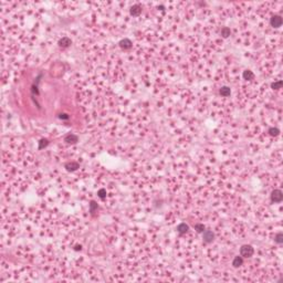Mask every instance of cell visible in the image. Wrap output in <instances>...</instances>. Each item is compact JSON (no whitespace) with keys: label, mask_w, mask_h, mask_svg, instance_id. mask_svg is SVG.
<instances>
[{"label":"cell","mask_w":283,"mask_h":283,"mask_svg":"<svg viewBox=\"0 0 283 283\" xmlns=\"http://www.w3.org/2000/svg\"><path fill=\"white\" fill-rule=\"evenodd\" d=\"M253 253H254V249L250 244H243L240 248V254L242 258H250L253 256Z\"/></svg>","instance_id":"cell-1"},{"label":"cell","mask_w":283,"mask_h":283,"mask_svg":"<svg viewBox=\"0 0 283 283\" xmlns=\"http://www.w3.org/2000/svg\"><path fill=\"white\" fill-rule=\"evenodd\" d=\"M283 199V192L280 189H274L271 192V200L273 202H281Z\"/></svg>","instance_id":"cell-2"},{"label":"cell","mask_w":283,"mask_h":283,"mask_svg":"<svg viewBox=\"0 0 283 283\" xmlns=\"http://www.w3.org/2000/svg\"><path fill=\"white\" fill-rule=\"evenodd\" d=\"M202 238H204V241L206 243H210L215 239V233L212 232L211 230H205L202 232Z\"/></svg>","instance_id":"cell-3"},{"label":"cell","mask_w":283,"mask_h":283,"mask_svg":"<svg viewBox=\"0 0 283 283\" xmlns=\"http://www.w3.org/2000/svg\"><path fill=\"white\" fill-rule=\"evenodd\" d=\"M270 25H272L273 28H280L282 25V18H281V16L275 15L273 17H271V19H270Z\"/></svg>","instance_id":"cell-4"},{"label":"cell","mask_w":283,"mask_h":283,"mask_svg":"<svg viewBox=\"0 0 283 283\" xmlns=\"http://www.w3.org/2000/svg\"><path fill=\"white\" fill-rule=\"evenodd\" d=\"M64 142L67 143V144H76L79 142V137L74 135V134H67L64 136Z\"/></svg>","instance_id":"cell-5"},{"label":"cell","mask_w":283,"mask_h":283,"mask_svg":"<svg viewBox=\"0 0 283 283\" xmlns=\"http://www.w3.org/2000/svg\"><path fill=\"white\" fill-rule=\"evenodd\" d=\"M119 47L122 48V49H124V50H128V49H131L132 48V45H133V43L132 41L129 40V39H123V40H121L119 41Z\"/></svg>","instance_id":"cell-6"},{"label":"cell","mask_w":283,"mask_h":283,"mask_svg":"<svg viewBox=\"0 0 283 283\" xmlns=\"http://www.w3.org/2000/svg\"><path fill=\"white\" fill-rule=\"evenodd\" d=\"M71 44H72V41H71V39H70V38H67V37H63V38L59 41V45H60L61 48H63V49L69 48Z\"/></svg>","instance_id":"cell-7"},{"label":"cell","mask_w":283,"mask_h":283,"mask_svg":"<svg viewBox=\"0 0 283 283\" xmlns=\"http://www.w3.org/2000/svg\"><path fill=\"white\" fill-rule=\"evenodd\" d=\"M131 15L134 16V17H137V16H139L142 13V7L139 5H134L133 7L131 8Z\"/></svg>","instance_id":"cell-8"},{"label":"cell","mask_w":283,"mask_h":283,"mask_svg":"<svg viewBox=\"0 0 283 283\" xmlns=\"http://www.w3.org/2000/svg\"><path fill=\"white\" fill-rule=\"evenodd\" d=\"M189 230V227L188 225H186L185 222H182V224H179V225L177 226V231L179 234H184V233H186L187 231Z\"/></svg>","instance_id":"cell-9"},{"label":"cell","mask_w":283,"mask_h":283,"mask_svg":"<svg viewBox=\"0 0 283 283\" xmlns=\"http://www.w3.org/2000/svg\"><path fill=\"white\" fill-rule=\"evenodd\" d=\"M65 168H67V170H69V172H74V170H76L79 168V164L75 163V162H70V163L65 164Z\"/></svg>","instance_id":"cell-10"},{"label":"cell","mask_w":283,"mask_h":283,"mask_svg":"<svg viewBox=\"0 0 283 283\" xmlns=\"http://www.w3.org/2000/svg\"><path fill=\"white\" fill-rule=\"evenodd\" d=\"M242 76H243V79H244V80H248V81H251V80H253V79H254V74H253V72H252V71H250V70H246V71H243Z\"/></svg>","instance_id":"cell-11"},{"label":"cell","mask_w":283,"mask_h":283,"mask_svg":"<svg viewBox=\"0 0 283 283\" xmlns=\"http://www.w3.org/2000/svg\"><path fill=\"white\" fill-rule=\"evenodd\" d=\"M243 264V258L242 257H239V256H237V257H234L232 261V266L234 268H239L240 266Z\"/></svg>","instance_id":"cell-12"},{"label":"cell","mask_w":283,"mask_h":283,"mask_svg":"<svg viewBox=\"0 0 283 283\" xmlns=\"http://www.w3.org/2000/svg\"><path fill=\"white\" fill-rule=\"evenodd\" d=\"M220 94L222 95V96H229L230 94H231V90H230V87H228V86H222L221 89H220Z\"/></svg>","instance_id":"cell-13"},{"label":"cell","mask_w":283,"mask_h":283,"mask_svg":"<svg viewBox=\"0 0 283 283\" xmlns=\"http://www.w3.org/2000/svg\"><path fill=\"white\" fill-rule=\"evenodd\" d=\"M230 34H231V31H230V29H229L228 27H224V28L221 29V35H222L224 38H228Z\"/></svg>","instance_id":"cell-14"},{"label":"cell","mask_w":283,"mask_h":283,"mask_svg":"<svg viewBox=\"0 0 283 283\" xmlns=\"http://www.w3.org/2000/svg\"><path fill=\"white\" fill-rule=\"evenodd\" d=\"M268 132H269V134H270L271 136H278V135L280 134V129L276 128V127H270Z\"/></svg>","instance_id":"cell-15"},{"label":"cell","mask_w":283,"mask_h":283,"mask_svg":"<svg viewBox=\"0 0 283 283\" xmlns=\"http://www.w3.org/2000/svg\"><path fill=\"white\" fill-rule=\"evenodd\" d=\"M274 241L278 243V244H282L283 243V233L279 232L276 233V236L274 237Z\"/></svg>","instance_id":"cell-16"},{"label":"cell","mask_w":283,"mask_h":283,"mask_svg":"<svg viewBox=\"0 0 283 283\" xmlns=\"http://www.w3.org/2000/svg\"><path fill=\"white\" fill-rule=\"evenodd\" d=\"M48 145H49V139H47V138H42L41 141L39 142V150H42V148L47 147Z\"/></svg>","instance_id":"cell-17"},{"label":"cell","mask_w":283,"mask_h":283,"mask_svg":"<svg viewBox=\"0 0 283 283\" xmlns=\"http://www.w3.org/2000/svg\"><path fill=\"white\" fill-rule=\"evenodd\" d=\"M99 209V206H97V204L95 202V201H91V204H90V211H91V214L93 215L96 210Z\"/></svg>","instance_id":"cell-18"},{"label":"cell","mask_w":283,"mask_h":283,"mask_svg":"<svg viewBox=\"0 0 283 283\" xmlns=\"http://www.w3.org/2000/svg\"><path fill=\"white\" fill-rule=\"evenodd\" d=\"M283 85V82L282 81H276V82H273V83L271 84V87L273 89V90H279V89H281Z\"/></svg>","instance_id":"cell-19"},{"label":"cell","mask_w":283,"mask_h":283,"mask_svg":"<svg viewBox=\"0 0 283 283\" xmlns=\"http://www.w3.org/2000/svg\"><path fill=\"white\" fill-rule=\"evenodd\" d=\"M205 226L202 225V224H196L195 225V230L197 231V232H199V233H202L204 231H205Z\"/></svg>","instance_id":"cell-20"},{"label":"cell","mask_w":283,"mask_h":283,"mask_svg":"<svg viewBox=\"0 0 283 283\" xmlns=\"http://www.w3.org/2000/svg\"><path fill=\"white\" fill-rule=\"evenodd\" d=\"M97 195H99V197H100L101 199H104V198H105V196H106V192H105V189H100L99 192H97Z\"/></svg>","instance_id":"cell-21"},{"label":"cell","mask_w":283,"mask_h":283,"mask_svg":"<svg viewBox=\"0 0 283 283\" xmlns=\"http://www.w3.org/2000/svg\"><path fill=\"white\" fill-rule=\"evenodd\" d=\"M59 118H61V119H69V115L65 114V113H61L59 115Z\"/></svg>","instance_id":"cell-22"}]
</instances>
